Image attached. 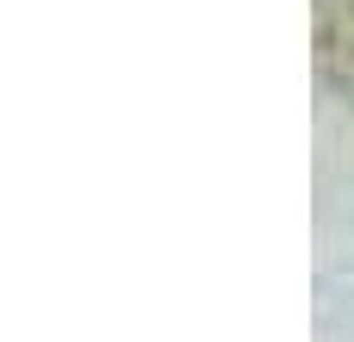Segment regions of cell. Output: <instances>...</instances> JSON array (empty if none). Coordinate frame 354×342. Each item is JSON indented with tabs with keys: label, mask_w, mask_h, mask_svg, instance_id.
<instances>
[{
	"label": "cell",
	"mask_w": 354,
	"mask_h": 342,
	"mask_svg": "<svg viewBox=\"0 0 354 342\" xmlns=\"http://www.w3.org/2000/svg\"><path fill=\"white\" fill-rule=\"evenodd\" d=\"M317 75L354 100V0H317Z\"/></svg>",
	"instance_id": "cell-1"
}]
</instances>
